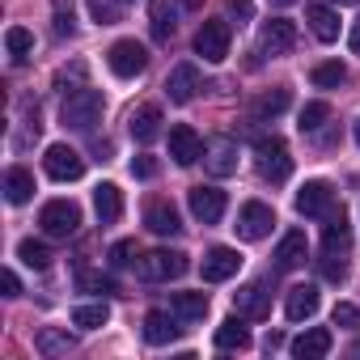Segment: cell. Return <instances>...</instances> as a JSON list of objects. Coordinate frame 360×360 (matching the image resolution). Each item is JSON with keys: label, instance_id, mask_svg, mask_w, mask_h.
I'll return each instance as SVG.
<instances>
[{"label": "cell", "instance_id": "f1b7e54d", "mask_svg": "<svg viewBox=\"0 0 360 360\" xmlns=\"http://www.w3.org/2000/svg\"><path fill=\"white\" fill-rule=\"evenodd\" d=\"M106 318H110L106 301H89V305L72 309V326H81V330H98V326H106Z\"/></svg>", "mask_w": 360, "mask_h": 360}, {"label": "cell", "instance_id": "e0dca14e", "mask_svg": "<svg viewBox=\"0 0 360 360\" xmlns=\"http://www.w3.org/2000/svg\"><path fill=\"white\" fill-rule=\"evenodd\" d=\"M178 314H165V309H148V318H144V339L153 343V347H165V343H174L178 339Z\"/></svg>", "mask_w": 360, "mask_h": 360}, {"label": "cell", "instance_id": "7a4b0ae2", "mask_svg": "<svg viewBox=\"0 0 360 360\" xmlns=\"http://www.w3.org/2000/svg\"><path fill=\"white\" fill-rule=\"evenodd\" d=\"M102 110H106L102 94L85 85V89H72V94L64 98L60 119H64V127H72V131H89L94 123H102Z\"/></svg>", "mask_w": 360, "mask_h": 360}, {"label": "cell", "instance_id": "7dc6e473", "mask_svg": "<svg viewBox=\"0 0 360 360\" xmlns=\"http://www.w3.org/2000/svg\"><path fill=\"white\" fill-rule=\"evenodd\" d=\"M178 5H183V9H200V5H204V0H178Z\"/></svg>", "mask_w": 360, "mask_h": 360}, {"label": "cell", "instance_id": "74e56055", "mask_svg": "<svg viewBox=\"0 0 360 360\" xmlns=\"http://www.w3.org/2000/svg\"><path fill=\"white\" fill-rule=\"evenodd\" d=\"M77 288H81V292H115V280L102 276V271L81 267V271H77Z\"/></svg>", "mask_w": 360, "mask_h": 360}, {"label": "cell", "instance_id": "ac0fdd59", "mask_svg": "<svg viewBox=\"0 0 360 360\" xmlns=\"http://www.w3.org/2000/svg\"><path fill=\"white\" fill-rule=\"evenodd\" d=\"M195 89H200V68H195V64H178V68L165 77V94H169V102H191Z\"/></svg>", "mask_w": 360, "mask_h": 360}, {"label": "cell", "instance_id": "d6986e66", "mask_svg": "<svg viewBox=\"0 0 360 360\" xmlns=\"http://www.w3.org/2000/svg\"><path fill=\"white\" fill-rule=\"evenodd\" d=\"M144 225H148L157 238H174L178 229H183V221H178V208L165 204V200H153V204L144 208Z\"/></svg>", "mask_w": 360, "mask_h": 360}, {"label": "cell", "instance_id": "ee69618b", "mask_svg": "<svg viewBox=\"0 0 360 360\" xmlns=\"http://www.w3.org/2000/svg\"><path fill=\"white\" fill-rule=\"evenodd\" d=\"M5 297H22V280L13 271H5Z\"/></svg>", "mask_w": 360, "mask_h": 360}, {"label": "cell", "instance_id": "5b68a950", "mask_svg": "<svg viewBox=\"0 0 360 360\" xmlns=\"http://www.w3.org/2000/svg\"><path fill=\"white\" fill-rule=\"evenodd\" d=\"M39 225H43L47 238H72L81 229V208L72 200H51V204H43Z\"/></svg>", "mask_w": 360, "mask_h": 360}, {"label": "cell", "instance_id": "f546056e", "mask_svg": "<svg viewBox=\"0 0 360 360\" xmlns=\"http://www.w3.org/2000/svg\"><path fill=\"white\" fill-rule=\"evenodd\" d=\"M148 22H153V39L169 43V34H174V9L165 5V0H153V5H148Z\"/></svg>", "mask_w": 360, "mask_h": 360}, {"label": "cell", "instance_id": "52a82bcc", "mask_svg": "<svg viewBox=\"0 0 360 360\" xmlns=\"http://www.w3.org/2000/svg\"><path fill=\"white\" fill-rule=\"evenodd\" d=\"M271 225H276V212L267 208V204H259V200H250V204H242V212H238V238L242 242H263L267 233H271Z\"/></svg>", "mask_w": 360, "mask_h": 360}, {"label": "cell", "instance_id": "f907efd6", "mask_svg": "<svg viewBox=\"0 0 360 360\" xmlns=\"http://www.w3.org/2000/svg\"><path fill=\"white\" fill-rule=\"evenodd\" d=\"M271 5H292V0H271Z\"/></svg>", "mask_w": 360, "mask_h": 360}, {"label": "cell", "instance_id": "d590c367", "mask_svg": "<svg viewBox=\"0 0 360 360\" xmlns=\"http://www.w3.org/2000/svg\"><path fill=\"white\" fill-rule=\"evenodd\" d=\"M326 119H330V106H326V102H305L301 115H297V127H301V131H318Z\"/></svg>", "mask_w": 360, "mask_h": 360}, {"label": "cell", "instance_id": "bcb514c9", "mask_svg": "<svg viewBox=\"0 0 360 360\" xmlns=\"http://www.w3.org/2000/svg\"><path fill=\"white\" fill-rule=\"evenodd\" d=\"M280 343H284V335H276V330H271V335H267V343H263V347H267V352H276V347H280Z\"/></svg>", "mask_w": 360, "mask_h": 360}, {"label": "cell", "instance_id": "277c9868", "mask_svg": "<svg viewBox=\"0 0 360 360\" xmlns=\"http://www.w3.org/2000/svg\"><path fill=\"white\" fill-rule=\"evenodd\" d=\"M106 64H110V72H115L119 81H131V77H140V72L148 68V47L136 43V39H119V43L106 51Z\"/></svg>", "mask_w": 360, "mask_h": 360}, {"label": "cell", "instance_id": "9c48e42d", "mask_svg": "<svg viewBox=\"0 0 360 360\" xmlns=\"http://www.w3.org/2000/svg\"><path fill=\"white\" fill-rule=\"evenodd\" d=\"M195 51H200L208 64L229 60V22H221V18L204 22V26H200V34H195Z\"/></svg>", "mask_w": 360, "mask_h": 360}, {"label": "cell", "instance_id": "cb8c5ba5", "mask_svg": "<svg viewBox=\"0 0 360 360\" xmlns=\"http://www.w3.org/2000/svg\"><path fill=\"white\" fill-rule=\"evenodd\" d=\"M305 22H309V30H314L318 43H335V39H339V13H335V9L309 5V9H305Z\"/></svg>", "mask_w": 360, "mask_h": 360}, {"label": "cell", "instance_id": "d6a6232c", "mask_svg": "<svg viewBox=\"0 0 360 360\" xmlns=\"http://www.w3.org/2000/svg\"><path fill=\"white\" fill-rule=\"evenodd\" d=\"M288 102H292V94H288L284 85H276V89H267V94L255 102V110H259L263 119H276V115H284V110H288Z\"/></svg>", "mask_w": 360, "mask_h": 360}, {"label": "cell", "instance_id": "8992f818", "mask_svg": "<svg viewBox=\"0 0 360 360\" xmlns=\"http://www.w3.org/2000/svg\"><path fill=\"white\" fill-rule=\"evenodd\" d=\"M255 153H259V174L267 178V183H284V178L292 174V157H288L280 136H263L255 144Z\"/></svg>", "mask_w": 360, "mask_h": 360}, {"label": "cell", "instance_id": "d4e9b609", "mask_svg": "<svg viewBox=\"0 0 360 360\" xmlns=\"http://www.w3.org/2000/svg\"><path fill=\"white\" fill-rule=\"evenodd\" d=\"M217 347H221V352H246V347H250V330L242 326V314H238V318H225V322L217 326Z\"/></svg>", "mask_w": 360, "mask_h": 360}, {"label": "cell", "instance_id": "3957f363", "mask_svg": "<svg viewBox=\"0 0 360 360\" xmlns=\"http://www.w3.org/2000/svg\"><path fill=\"white\" fill-rule=\"evenodd\" d=\"M191 263H187V255L183 250H148L140 263H136V271H140V280H148V284H165V280H178Z\"/></svg>", "mask_w": 360, "mask_h": 360}, {"label": "cell", "instance_id": "b9f144b4", "mask_svg": "<svg viewBox=\"0 0 360 360\" xmlns=\"http://www.w3.org/2000/svg\"><path fill=\"white\" fill-rule=\"evenodd\" d=\"M131 255H136V242H115L110 246V267H127Z\"/></svg>", "mask_w": 360, "mask_h": 360}, {"label": "cell", "instance_id": "6da1fadb", "mask_svg": "<svg viewBox=\"0 0 360 360\" xmlns=\"http://www.w3.org/2000/svg\"><path fill=\"white\" fill-rule=\"evenodd\" d=\"M347 255H352L347 221H343V212H330V217H326V233H322V255H318V271H322V280L339 284V280L347 276Z\"/></svg>", "mask_w": 360, "mask_h": 360}, {"label": "cell", "instance_id": "1f68e13d", "mask_svg": "<svg viewBox=\"0 0 360 360\" xmlns=\"http://www.w3.org/2000/svg\"><path fill=\"white\" fill-rule=\"evenodd\" d=\"M309 81H314L318 89H339V85L347 81V68H343L339 60H326V64H318V68L309 72Z\"/></svg>", "mask_w": 360, "mask_h": 360}, {"label": "cell", "instance_id": "5bb4252c", "mask_svg": "<svg viewBox=\"0 0 360 360\" xmlns=\"http://www.w3.org/2000/svg\"><path fill=\"white\" fill-rule=\"evenodd\" d=\"M309 259V242H305V229H288L276 246V267L280 271H297L301 263Z\"/></svg>", "mask_w": 360, "mask_h": 360}, {"label": "cell", "instance_id": "7bdbcfd3", "mask_svg": "<svg viewBox=\"0 0 360 360\" xmlns=\"http://www.w3.org/2000/svg\"><path fill=\"white\" fill-rule=\"evenodd\" d=\"M229 13H233V18H242V22H250V18H255L250 0H229Z\"/></svg>", "mask_w": 360, "mask_h": 360}, {"label": "cell", "instance_id": "ffe728a7", "mask_svg": "<svg viewBox=\"0 0 360 360\" xmlns=\"http://www.w3.org/2000/svg\"><path fill=\"white\" fill-rule=\"evenodd\" d=\"M127 131H131L136 144H153V140L161 136V110H157V106H140V110H131Z\"/></svg>", "mask_w": 360, "mask_h": 360}, {"label": "cell", "instance_id": "9a60e30c", "mask_svg": "<svg viewBox=\"0 0 360 360\" xmlns=\"http://www.w3.org/2000/svg\"><path fill=\"white\" fill-rule=\"evenodd\" d=\"M191 212H195V221L217 225L225 217V191L221 187H195L191 191Z\"/></svg>", "mask_w": 360, "mask_h": 360}, {"label": "cell", "instance_id": "681fc988", "mask_svg": "<svg viewBox=\"0 0 360 360\" xmlns=\"http://www.w3.org/2000/svg\"><path fill=\"white\" fill-rule=\"evenodd\" d=\"M356 144H360V119H356Z\"/></svg>", "mask_w": 360, "mask_h": 360}, {"label": "cell", "instance_id": "7402d4cb", "mask_svg": "<svg viewBox=\"0 0 360 360\" xmlns=\"http://www.w3.org/2000/svg\"><path fill=\"white\" fill-rule=\"evenodd\" d=\"M284 314H288V322H305V318H314V314H318V288H314V284H297V288H288Z\"/></svg>", "mask_w": 360, "mask_h": 360}, {"label": "cell", "instance_id": "4fadbf2b", "mask_svg": "<svg viewBox=\"0 0 360 360\" xmlns=\"http://www.w3.org/2000/svg\"><path fill=\"white\" fill-rule=\"evenodd\" d=\"M263 51L267 56H288L292 47H297V26L288 22V18H271L267 26H263Z\"/></svg>", "mask_w": 360, "mask_h": 360}, {"label": "cell", "instance_id": "c3c4849f", "mask_svg": "<svg viewBox=\"0 0 360 360\" xmlns=\"http://www.w3.org/2000/svg\"><path fill=\"white\" fill-rule=\"evenodd\" d=\"M335 5H360V0H335Z\"/></svg>", "mask_w": 360, "mask_h": 360}, {"label": "cell", "instance_id": "f35d334b", "mask_svg": "<svg viewBox=\"0 0 360 360\" xmlns=\"http://www.w3.org/2000/svg\"><path fill=\"white\" fill-rule=\"evenodd\" d=\"M56 39H64V34H72L77 30V22H72V0H56Z\"/></svg>", "mask_w": 360, "mask_h": 360}, {"label": "cell", "instance_id": "8fae6325", "mask_svg": "<svg viewBox=\"0 0 360 360\" xmlns=\"http://www.w3.org/2000/svg\"><path fill=\"white\" fill-rule=\"evenodd\" d=\"M169 157H174L178 165H195V161L204 157V140H200V131L187 127V123H174V127H169Z\"/></svg>", "mask_w": 360, "mask_h": 360}, {"label": "cell", "instance_id": "4dcf8cb0", "mask_svg": "<svg viewBox=\"0 0 360 360\" xmlns=\"http://www.w3.org/2000/svg\"><path fill=\"white\" fill-rule=\"evenodd\" d=\"M5 47H9L13 64H22V60L34 51V34H30L26 26H9V30H5Z\"/></svg>", "mask_w": 360, "mask_h": 360}, {"label": "cell", "instance_id": "603a6c76", "mask_svg": "<svg viewBox=\"0 0 360 360\" xmlns=\"http://www.w3.org/2000/svg\"><path fill=\"white\" fill-rule=\"evenodd\" d=\"M288 347H292V356H297V360H322V356L330 352V330H326V326H314V330L297 335Z\"/></svg>", "mask_w": 360, "mask_h": 360}, {"label": "cell", "instance_id": "f6af8a7d", "mask_svg": "<svg viewBox=\"0 0 360 360\" xmlns=\"http://www.w3.org/2000/svg\"><path fill=\"white\" fill-rule=\"evenodd\" d=\"M347 47H352V56H360V22L352 26V34H347Z\"/></svg>", "mask_w": 360, "mask_h": 360}, {"label": "cell", "instance_id": "2e32d148", "mask_svg": "<svg viewBox=\"0 0 360 360\" xmlns=\"http://www.w3.org/2000/svg\"><path fill=\"white\" fill-rule=\"evenodd\" d=\"M233 309H238L242 318H267V314H271V292H267V284H246V288H238V292H233Z\"/></svg>", "mask_w": 360, "mask_h": 360}, {"label": "cell", "instance_id": "8d00e7d4", "mask_svg": "<svg viewBox=\"0 0 360 360\" xmlns=\"http://www.w3.org/2000/svg\"><path fill=\"white\" fill-rule=\"evenodd\" d=\"M89 18L98 26H115L123 18V0H89Z\"/></svg>", "mask_w": 360, "mask_h": 360}, {"label": "cell", "instance_id": "83f0119b", "mask_svg": "<svg viewBox=\"0 0 360 360\" xmlns=\"http://www.w3.org/2000/svg\"><path fill=\"white\" fill-rule=\"evenodd\" d=\"M169 305H174V314L183 322H195V318L208 314V292H174Z\"/></svg>", "mask_w": 360, "mask_h": 360}, {"label": "cell", "instance_id": "60d3db41", "mask_svg": "<svg viewBox=\"0 0 360 360\" xmlns=\"http://www.w3.org/2000/svg\"><path fill=\"white\" fill-rule=\"evenodd\" d=\"M131 174L136 178H157V157H148V153L131 157Z\"/></svg>", "mask_w": 360, "mask_h": 360}, {"label": "cell", "instance_id": "4316f807", "mask_svg": "<svg viewBox=\"0 0 360 360\" xmlns=\"http://www.w3.org/2000/svg\"><path fill=\"white\" fill-rule=\"evenodd\" d=\"M208 174H212V178H229V174H238V144H233V140L212 144V153H208Z\"/></svg>", "mask_w": 360, "mask_h": 360}, {"label": "cell", "instance_id": "836d02e7", "mask_svg": "<svg viewBox=\"0 0 360 360\" xmlns=\"http://www.w3.org/2000/svg\"><path fill=\"white\" fill-rule=\"evenodd\" d=\"M18 259H22L26 267H34V271H47V267H51V250H47L43 242H34V238L18 242Z\"/></svg>", "mask_w": 360, "mask_h": 360}, {"label": "cell", "instance_id": "ba28073f", "mask_svg": "<svg viewBox=\"0 0 360 360\" xmlns=\"http://www.w3.org/2000/svg\"><path fill=\"white\" fill-rule=\"evenodd\" d=\"M43 165H47V174L56 178V183H77V178L85 174V157L77 148H68V144H51L43 153Z\"/></svg>", "mask_w": 360, "mask_h": 360}, {"label": "cell", "instance_id": "e575fe53", "mask_svg": "<svg viewBox=\"0 0 360 360\" xmlns=\"http://www.w3.org/2000/svg\"><path fill=\"white\" fill-rule=\"evenodd\" d=\"M34 347H39L43 356H68V352H72V339H68L64 330H51V326H47V330H39Z\"/></svg>", "mask_w": 360, "mask_h": 360}, {"label": "cell", "instance_id": "44dd1931", "mask_svg": "<svg viewBox=\"0 0 360 360\" xmlns=\"http://www.w3.org/2000/svg\"><path fill=\"white\" fill-rule=\"evenodd\" d=\"M94 212H98L102 225H115L123 217V191L115 183H98L94 187Z\"/></svg>", "mask_w": 360, "mask_h": 360}, {"label": "cell", "instance_id": "ab89813d", "mask_svg": "<svg viewBox=\"0 0 360 360\" xmlns=\"http://www.w3.org/2000/svg\"><path fill=\"white\" fill-rule=\"evenodd\" d=\"M330 318H335V326H343V330H360V309H356L352 301H339Z\"/></svg>", "mask_w": 360, "mask_h": 360}, {"label": "cell", "instance_id": "30bf717a", "mask_svg": "<svg viewBox=\"0 0 360 360\" xmlns=\"http://www.w3.org/2000/svg\"><path fill=\"white\" fill-rule=\"evenodd\" d=\"M238 267H242V255H238L233 246H212V250L204 255V263H200V271H204V280H208V284L233 280V276H238Z\"/></svg>", "mask_w": 360, "mask_h": 360}, {"label": "cell", "instance_id": "7c38bea8", "mask_svg": "<svg viewBox=\"0 0 360 360\" xmlns=\"http://www.w3.org/2000/svg\"><path fill=\"white\" fill-rule=\"evenodd\" d=\"M297 212H301V217H330V212H335V191L314 178V183H305V187L297 191Z\"/></svg>", "mask_w": 360, "mask_h": 360}, {"label": "cell", "instance_id": "484cf974", "mask_svg": "<svg viewBox=\"0 0 360 360\" xmlns=\"http://www.w3.org/2000/svg\"><path fill=\"white\" fill-rule=\"evenodd\" d=\"M5 195H9V204H30V195H34V174L26 165H13L5 174Z\"/></svg>", "mask_w": 360, "mask_h": 360}]
</instances>
